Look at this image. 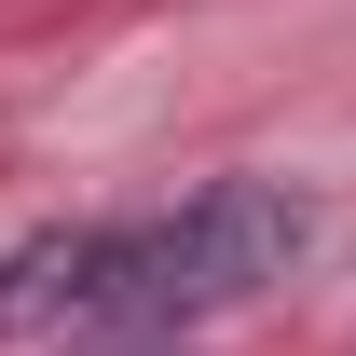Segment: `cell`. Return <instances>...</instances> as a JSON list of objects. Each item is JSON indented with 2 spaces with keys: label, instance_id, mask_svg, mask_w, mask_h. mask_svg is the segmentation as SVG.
<instances>
[{
  "label": "cell",
  "instance_id": "6da1fadb",
  "mask_svg": "<svg viewBox=\"0 0 356 356\" xmlns=\"http://www.w3.org/2000/svg\"><path fill=\"white\" fill-rule=\"evenodd\" d=\"M315 247V206L274 178H220L165 220H96V233H28L0 261V343H55V329H192L288 288Z\"/></svg>",
  "mask_w": 356,
  "mask_h": 356
}]
</instances>
